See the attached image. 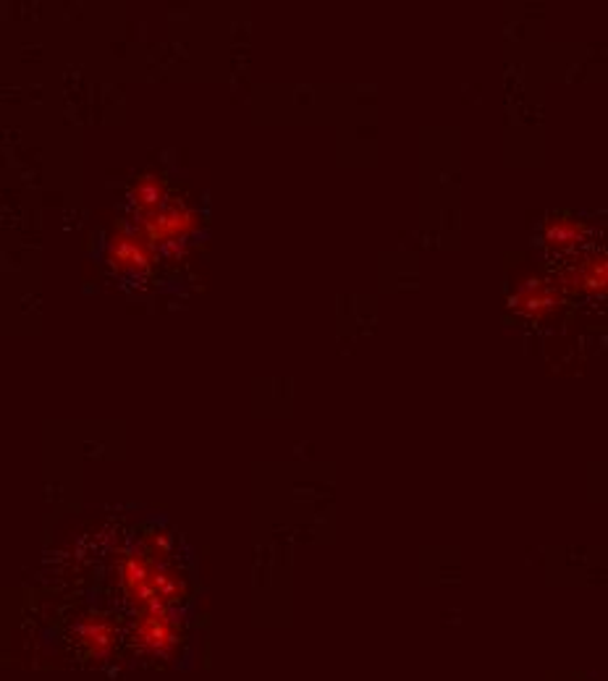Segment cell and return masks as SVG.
I'll use <instances>...</instances> for the list:
<instances>
[{"label": "cell", "mask_w": 608, "mask_h": 681, "mask_svg": "<svg viewBox=\"0 0 608 681\" xmlns=\"http://www.w3.org/2000/svg\"><path fill=\"white\" fill-rule=\"evenodd\" d=\"M137 228L160 252L166 247L187 245L189 236L200 228V215L176 205V202H166L158 211L137 215Z\"/></svg>", "instance_id": "obj_1"}, {"label": "cell", "mask_w": 608, "mask_h": 681, "mask_svg": "<svg viewBox=\"0 0 608 681\" xmlns=\"http://www.w3.org/2000/svg\"><path fill=\"white\" fill-rule=\"evenodd\" d=\"M155 254H158V247H155L137 226L119 228V231L111 236L105 249L108 262H111L119 273H132V275L150 271Z\"/></svg>", "instance_id": "obj_2"}, {"label": "cell", "mask_w": 608, "mask_h": 681, "mask_svg": "<svg viewBox=\"0 0 608 681\" xmlns=\"http://www.w3.org/2000/svg\"><path fill=\"white\" fill-rule=\"evenodd\" d=\"M564 288L587 294H608V254H593L570 268L562 279Z\"/></svg>", "instance_id": "obj_3"}, {"label": "cell", "mask_w": 608, "mask_h": 681, "mask_svg": "<svg viewBox=\"0 0 608 681\" xmlns=\"http://www.w3.org/2000/svg\"><path fill=\"white\" fill-rule=\"evenodd\" d=\"M511 305H515L517 313L530 315V318H543L559 305V288H553L545 281H530L519 288Z\"/></svg>", "instance_id": "obj_4"}, {"label": "cell", "mask_w": 608, "mask_h": 681, "mask_svg": "<svg viewBox=\"0 0 608 681\" xmlns=\"http://www.w3.org/2000/svg\"><path fill=\"white\" fill-rule=\"evenodd\" d=\"M543 239L545 245L556 252H570V249L579 247L585 239V226L579 220L570 218V215H559V218H551L543 228Z\"/></svg>", "instance_id": "obj_5"}, {"label": "cell", "mask_w": 608, "mask_h": 681, "mask_svg": "<svg viewBox=\"0 0 608 681\" xmlns=\"http://www.w3.org/2000/svg\"><path fill=\"white\" fill-rule=\"evenodd\" d=\"M166 202H168L166 200V184L155 177L139 179L130 192V205L134 207V211H137V215L158 211V207H164Z\"/></svg>", "instance_id": "obj_6"}, {"label": "cell", "mask_w": 608, "mask_h": 681, "mask_svg": "<svg viewBox=\"0 0 608 681\" xmlns=\"http://www.w3.org/2000/svg\"><path fill=\"white\" fill-rule=\"evenodd\" d=\"M82 637H85V643L92 645L94 652H105L108 637H111V629H108V624L103 622V618H94V622H90V624L85 626Z\"/></svg>", "instance_id": "obj_7"}]
</instances>
